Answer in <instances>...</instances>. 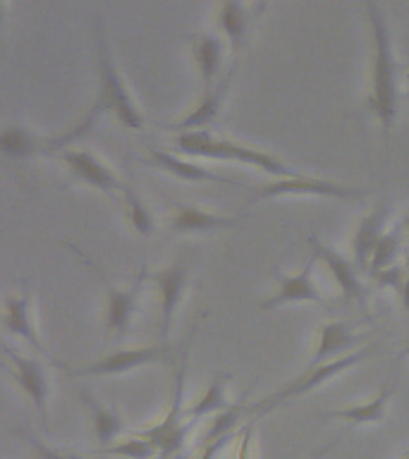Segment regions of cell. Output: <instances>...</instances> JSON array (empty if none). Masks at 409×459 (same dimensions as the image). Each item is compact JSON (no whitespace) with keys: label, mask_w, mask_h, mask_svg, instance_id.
Masks as SVG:
<instances>
[{"label":"cell","mask_w":409,"mask_h":459,"mask_svg":"<svg viewBox=\"0 0 409 459\" xmlns=\"http://www.w3.org/2000/svg\"><path fill=\"white\" fill-rule=\"evenodd\" d=\"M364 13L369 14L373 36V65H371V99L369 108L379 117L383 143L387 146L393 134L395 115H397V65L393 56V41H390V29L383 10L376 3L366 0Z\"/></svg>","instance_id":"cell-1"},{"label":"cell","mask_w":409,"mask_h":459,"mask_svg":"<svg viewBox=\"0 0 409 459\" xmlns=\"http://www.w3.org/2000/svg\"><path fill=\"white\" fill-rule=\"evenodd\" d=\"M175 146L182 153L192 158H211V160H235V163L251 165L258 170L268 172L278 179L300 178L301 172L294 170L292 165H287L285 160H280L273 153L265 151L251 149V146H242V143L230 142V139H218L206 129H196V132H185V134L175 136Z\"/></svg>","instance_id":"cell-2"},{"label":"cell","mask_w":409,"mask_h":459,"mask_svg":"<svg viewBox=\"0 0 409 459\" xmlns=\"http://www.w3.org/2000/svg\"><path fill=\"white\" fill-rule=\"evenodd\" d=\"M93 34H96V60H99V82H100L96 103H99L103 110H110L125 129L142 132L144 117L142 113L135 108L132 99H129L127 86H125V82L120 79V72H117V67H115L113 53H110V46H108V36H106V29H103L100 14L93 17Z\"/></svg>","instance_id":"cell-3"},{"label":"cell","mask_w":409,"mask_h":459,"mask_svg":"<svg viewBox=\"0 0 409 459\" xmlns=\"http://www.w3.org/2000/svg\"><path fill=\"white\" fill-rule=\"evenodd\" d=\"M373 351H376V344H369L364 350L352 351V354H344V357L335 359V361H330V364H323L318 368H307V371L297 376L294 380H290L287 385H283L278 393H273L271 397H265L261 402H254L251 404V414H265V411H271L278 404L287 400H294V397H301V394L314 393L316 387H321L323 383H328L330 378H335L343 371L352 368V366H357L359 361H366V359L371 357Z\"/></svg>","instance_id":"cell-4"},{"label":"cell","mask_w":409,"mask_h":459,"mask_svg":"<svg viewBox=\"0 0 409 459\" xmlns=\"http://www.w3.org/2000/svg\"><path fill=\"white\" fill-rule=\"evenodd\" d=\"M172 359L175 361V350L168 342L149 344V347H136V350H120L108 354V357L99 359V361H89L86 366H77L70 368V376H120V373L136 371L144 366L163 364Z\"/></svg>","instance_id":"cell-5"},{"label":"cell","mask_w":409,"mask_h":459,"mask_svg":"<svg viewBox=\"0 0 409 459\" xmlns=\"http://www.w3.org/2000/svg\"><path fill=\"white\" fill-rule=\"evenodd\" d=\"M280 196H323V199H340V201H359L364 199V189L354 186H343L328 179H316L300 175V178L275 179L268 185H261L249 199V204L265 199H280Z\"/></svg>","instance_id":"cell-6"},{"label":"cell","mask_w":409,"mask_h":459,"mask_svg":"<svg viewBox=\"0 0 409 459\" xmlns=\"http://www.w3.org/2000/svg\"><path fill=\"white\" fill-rule=\"evenodd\" d=\"M7 359L13 361V371L17 385L22 387V393L27 394L29 402L34 404V409L41 416L43 429L50 430L48 421V378H46V371H43V364L39 359L24 357L20 351L5 347Z\"/></svg>","instance_id":"cell-7"},{"label":"cell","mask_w":409,"mask_h":459,"mask_svg":"<svg viewBox=\"0 0 409 459\" xmlns=\"http://www.w3.org/2000/svg\"><path fill=\"white\" fill-rule=\"evenodd\" d=\"M316 254L311 251V256L307 258V264L300 273L294 275H278V290L273 297L261 301L264 311H273V308L285 307V304H294V301H307V304H328L321 290L314 282V265H316Z\"/></svg>","instance_id":"cell-8"},{"label":"cell","mask_w":409,"mask_h":459,"mask_svg":"<svg viewBox=\"0 0 409 459\" xmlns=\"http://www.w3.org/2000/svg\"><path fill=\"white\" fill-rule=\"evenodd\" d=\"M144 278H146V265L139 268L135 285L127 290H117L103 278L106 282V333L108 335H127L129 323L135 318L139 308V294L144 290Z\"/></svg>","instance_id":"cell-9"},{"label":"cell","mask_w":409,"mask_h":459,"mask_svg":"<svg viewBox=\"0 0 409 459\" xmlns=\"http://www.w3.org/2000/svg\"><path fill=\"white\" fill-rule=\"evenodd\" d=\"M309 244H311V251L316 254V258L326 264V268H328L333 280L337 282L344 299L357 301V304L364 307L366 290L364 285H361V280H359V268L354 265V261L344 258L343 254H337V251L333 249V247H328V244L318 242L316 237H309Z\"/></svg>","instance_id":"cell-10"},{"label":"cell","mask_w":409,"mask_h":459,"mask_svg":"<svg viewBox=\"0 0 409 459\" xmlns=\"http://www.w3.org/2000/svg\"><path fill=\"white\" fill-rule=\"evenodd\" d=\"M60 156H63L67 170L72 172V178L79 179V182H84V185L93 186L108 196H115V192H125V185L115 178V172L100 163L99 158L91 156L89 151L63 149Z\"/></svg>","instance_id":"cell-11"},{"label":"cell","mask_w":409,"mask_h":459,"mask_svg":"<svg viewBox=\"0 0 409 459\" xmlns=\"http://www.w3.org/2000/svg\"><path fill=\"white\" fill-rule=\"evenodd\" d=\"M387 215H390V199H383L379 206L373 208L371 213L364 215L359 221L357 230H354V237H352V261H354L359 271H369L373 251H376L383 235L387 232Z\"/></svg>","instance_id":"cell-12"},{"label":"cell","mask_w":409,"mask_h":459,"mask_svg":"<svg viewBox=\"0 0 409 459\" xmlns=\"http://www.w3.org/2000/svg\"><path fill=\"white\" fill-rule=\"evenodd\" d=\"M359 342V335L354 333V325L344 321L323 323L316 337L314 354L309 359L307 368H318L323 364L335 361V357H344V351H350ZM352 354V351H350Z\"/></svg>","instance_id":"cell-13"},{"label":"cell","mask_w":409,"mask_h":459,"mask_svg":"<svg viewBox=\"0 0 409 459\" xmlns=\"http://www.w3.org/2000/svg\"><path fill=\"white\" fill-rule=\"evenodd\" d=\"M151 280L156 282L158 287V299H161V335H163V342L168 333H170L172 316L178 311L179 299L185 294L187 285V265L182 261L168 265L163 271H156L151 275Z\"/></svg>","instance_id":"cell-14"},{"label":"cell","mask_w":409,"mask_h":459,"mask_svg":"<svg viewBox=\"0 0 409 459\" xmlns=\"http://www.w3.org/2000/svg\"><path fill=\"white\" fill-rule=\"evenodd\" d=\"M239 221H242V215L208 213L192 204H179L175 206V215L170 218V230L175 235H201V232L232 230Z\"/></svg>","instance_id":"cell-15"},{"label":"cell","mask_w":409,"mask_h":459,"mask_svg":"<svg viewBox=\"0 0 409 459\" xmlns=\"http://www.w3.org/2000/svg\"><path fill=\"white\" fill-rule=\"evenodd\" d=\"M3 325L7 333H13L27 344H31L39 354H48L43 347L41 337L36 335L34 321H31V290L24 285L20 294H7L5 297V311H3Z\"/></svg>","instance_id":"cell-16"},{"label":"cell","mask_w":409,"mask_h":459,"mask_svg":"<svg viewBox=\"0 0 409 459\" xmlns=\"http://www.w3.org/2000/svg\"><path fill=\"white\" fill-rule=\"evenodd\" d=\"M235 67L237 65L228 67V70L222 72V77L218 79V84H215L211 91H204V99L199 100V106L194 108L192 113L187 115V117H182L179 122H175V125H170L172 132H178V134L196 132V129L206 127L208 122H213L215 117H218L222 100H225V93H228L230 82H232V77H235Z\"/></svg>","instance_id":"cell-17"},{"label":"cell","mask_w":409,"mask_h":459,"mask_svg":"<svg viewBox=\"0 0 409 459\" xmlns=\"http://www.w3.org/2000/svg\"><path fill=\"white\" fill-rule=\"evenodd\" d=\"M151 156L144 158V163L153 165L158 170L170 172L172 178L185 179V182H218V185H230V186H242L239 182L230 178H222L218 172L208 170V168H201V165H194L189 160H182V158L172 156L168 151L151 149Z\"/></svg>","instance_id":"cell-18"},{"label":"cell","mask_w":409,"mask_h":459,"mask_svg":"<svg viewBox=\"0 0 409 459\" xmlns=\"http://www.w3.org/2000/svg\"><path fill=\"white\" fill-rule=\"evenodd\" d=\"M192 53L199 67L204 91H211L218 84V72L222 63L221 39L215 34H196L192 36Z\"/></svg>","instance_id":"cell-19"},{"label":"cell","mask_w":409,"mask_h":459,"mask_svg":"<svg viewBox=\"0 0 409 459\" xmlns=\"http://www.w3.org/2000/svg\"><path fill=\"white\" fill-rule=\"evenodd\" d=\"M218 24H221L222 34L230 39V46H232V56L242 53L244 43L249 39L251 29V13L247 10V5L242 3H222L218 7Z\"/></svg>","instance_id":"cell-20"},{"label":"cell","mask_w":409,"mask_h":459,"mask_svg":"<svg viewBox=\"0 0 409 459\" xmlns=\"http://www.w3.org/2000/svg\"><path fill=\"white\" fill-rule=\"evenodd\" d=\"M79 397L84 400L86 409H89V416H91L93 433H96V440H99L100 447H110L113 440L122 433L125 423H122V416L113 409L103 407V402H99L93 394H89L86 390L79 393Z\"/></svg>","instance_id":"cell-21"},{"label":"cell","mask_w":409,"mask_h":459,"mask_svg":"<svg viewBox=\"0 0 409 459\" xmlns=\"http://www.w3.org/2000/svg\"><path fill=\"white\" fill-rule=\"evenodd\" d=\"M395 394V385L383 387L373 400L364 402V404H357V407L350 409H337V411H328V414H323L326 419H343V421H350L354 426H366V423H380L386 419L387 404L393 400Z\"/></svg>","instance_id":"cell-22"},{"label":"cell","mask_w":409,"mask_h":459,"mask_svg":"<svg viewBox=\"0 0 409 459\" xmlns=\"http://www.w3.org/2000/svg\"><path fill=\"white\" fill-rule=\"evenodd\" d=\"M228 373H218V376L208 383L206 393L201 394L199 400L187 409V419H189V421L196 423L199 419H204V416L221 414V411H225V409L232 404V402H228V397H225V383H228Z\"/></svg>","instance_id":"cell-23"},{"label":"cell","mask_w":409,"mask_h":459,"mask_svg":"<svg viewBox=\"0 0 409 459\" xmlns=\"http://www.w3.org/2000/svg\"><path fill=\"white\" fill-rule=\"evenodd\" d=\"M405 239H407V235H405V230H402L400 222H397L393 230H387L379 247H376V251H373V258L366 273H369V275H376V273L387 271V268L397 265V256H400L402 242H405Z\"/></svg>","instance_id":"cell-24"},{"label":"cell","mask_w":409,"mask_h":459,"mask_svg":"<svg viewBox=\"0 0 409 459\" xmlns=\"http://www.w3.org/2000/svg\"><path fill=\"white\" fill-rule=\"evenodd\" d=\"M0 146L10 158H29L36 153H46V139L31 134L22 127H10L3 132Z\"/></svg>","instance_id":"cell-25"},{"label":"cell","mask_w":409,"mask_h":459,"mask_svg":"<svg viewBox=\"0 0 409 459\" xmlns=\"http://www.w3.org/2000/svg\"><path fill=\"white\" fill-rule=\"evenodd\" d=\"M99 455H108V457H122V459H153L158 457L156 445L146 440L142 436L129 437L122 443H113L110 447H99Z\"/></svg>","instance_id":"cell-26"},{"label":"cell","mask_w":409,"mask_h":459,"mask_svg":"<svg viewBox=\"0 0 409 459\" xmlns=\"http://www.w3.org/2000/svg\"><path fill=\"white\" fill-rule=\"evenodd\" d=\"M122 194H125V199H127L129 225H132L142 237H149L151 232H153V218H151V213L146 211V206H144V201L139 199V194L127 185H125V192Z\"/></svg>","instance_id":"cell-27"},{"label":"cell","mask_w":409,"mask_h":459,"mask_svg":"<svg viewBox=\"0 0 409 459\" xmlns=\"http://www.w3.org/2000/svg\"><path fill=\"white\" fill-rule=\"evenodd\" d=\"M27 440L39 459H82V457H74V455H63V452L53 450V447H48V445L39 443V440H36L34 436H29V433H27Z\"/></svg>","instance_id":"cell-28"},{"label":"cell","mask_w":409,"mask_h":459,"mask_svg":"<svg viewBox=\"0 0 409 459\" xmlns=\"http://www.w3.org/2000/svg\"><path fill=\"white\" fill-rule=\"evenodd\" d=\"M397 297H400L402 301V308H405L409 316V254L407 258H405V278H402V285L400 290H397Z\"/></svg>","instance_id":"cell-29"},{"label":"cell","mask_w":409,"mask_h":459,"mask_svg":"<svg viewBox=\"0 0 409 459\" xmlns=\"http://www.w3.org/2000/svg\"><path fill=\"white\" fill-rule=\"evenodd\" d=\"M249 440H251V429H247L242 440V450H239V459H249Z\"/></svg>","instance_id":"cell-30"},{"label":"cell","mask_w":409,"mask_h":459,"mask_svg":"<svg viewBox=\"0 0 409 459\" xmlns=\"http://www.w3.org/2000/svg\"><path fill=\"white\" fill-rule=\"evenodd\" d=\"M402 230H405V235H407V244H409V208H407V213H405V218L400 221Z\"/></svg>","instance_id":"cell-31"},{"label":"cell","mask_w":409,"mask_h":459,"mask_svg":"<svg viewBox=\"0 0 409 459\" xmlns=\"http://www.w3.org/2000/svg\"><path fill=\"white\" fill-rule=\"evenodd\" d=\"M405 357H409V340H407V347H405V351H402Z\"/></svg>","instance_id":"cell-32"},{"label":"cell","mask_w":409,"mask_h":459,"mask_svg":"<svg viewBox=\"0 0 409 459\" xmlns=\"http://www.w3.org/2000/svg\"><path fill=\"white\" fill-rule=\"evenodd\" d=\"M405 459H409V455H407V457H405Z\"/></svg>","instance_id":"cell-33"}]
</instances>
